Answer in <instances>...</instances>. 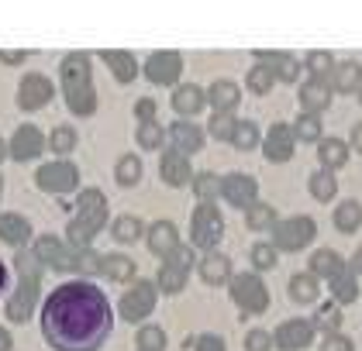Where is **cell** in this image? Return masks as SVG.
<instances>
[{"label":"cell","instance_id":"cell-24","mask_svg":"<svg viewBox=\"0 0 362 351\" xmlns=\"http://www.w3.org/2000/svg\"><path fill=\"white\" fill-rule=\"evenodd\" d=\"M197 272H200V279H204L207 286H224V282L235 275V272H231V258L221 255V251H207V255L200 258Z\"/></svg>","mask_w":362,"mask_h":351},{"label":"cell","instance_id":"cell-11","mask_svg":"<svg viewBox=\"0 0 362 351\" xmlns=\"http://www.w3.org/2000/svg\"><path fill=\"white\" fill-rule=\"evenodd\" d=\"M56 97V86L45 73H28L18 83V107L21 110H42Z\"/></svg>","mask_w":362,"mask_h":351},{"label":"cell","instance_id":"cell-63","mask_svg":"<svg viewBox=\"0 0 362 351\" xmlns=\"http://www.w3.org/2000/svg\"><path fill=\"white\" fill-rule=\"evenodd\" d=\"M359 104H362V90H359Z\"/></svg>","mask_w":362,"mask_h":351},{"label":"cell","instance_id":"cell-14","mask_svg":"<svg viewBox=\"0 0 362 351\" xmlns=\"http://www.w3.org/2000/svg\"><path fill=\"white\" fill-rule=\"evenodd\" d=\"M314 341V324L304 317H290L273 331V348L279 351H304Z\"/></svg>","mask_w":362,"mask_h":351},{"label":"cell","instance_id":"cell-32","mask_svg":"<svg viewBox=\"0 0 362 351\" xmlns=\"http://www.w3.org/2000/svg\"><path fill=\"white\" fill-rule=\"evenodd\" d=\"M100 272H104L111 282H135L139 266H135V258H128V255H104V269Z\"/></svg>","mask_w":362,"mask_h":351},{"label":"cell","instance_id":"cell-20","mask_svg":"<svg viewBox=\"0 0 362 351\" xmlns=\"http://www.w3.org/2000/svg\"><path fill=\"white\" fill-rule=\"evenodd\" d=\"M159 176H163V183H166V186H187V183L194 179L190 159L169 148V152H163V159H159Z\"/></svg>","mask_w":362,"mask_h":351},{"label":"cell","instance_id":"cell-16","mask_svg":"<svg viewBox=\"0 0 362 351\" xmlns=\"http://www.w3.org/2000/svg\"><path fill=\"white\" fill-rule=\"evenodd\" d=\"M255 66L269 69L273 80L279 83H297L300 80V59H293L290 52H266V49H255Z\"/></svg>","mask_w":362,"mask_h":351},{"label":"cell","instance_id":"cell-50","mask_svg":"<svg viewBox=\"0 0 362 351\" xmlns=\"http://www.w3.org/2000/svg\"><path fill=\"white\" fill-rule=\"evenodd\" d=\"M235 124H238V121H235V114H214V117H211V124H207L204 131H207L211 138H218V141H231Z\"/></svg>","mask_w":362,"mask_h":351},{"label":"cell","instance_id":"cell-3","mask_svg":"<svg viewBox=\"0 0 362 351\" xmlns=\"http://www.w3.org/2000/svg\"><path fill=\"white\" fill-rule=\"evenodd\" d=\"M14 269H18V286L7 297V321L25 324L35 314V303H38V293H42V262L35 258V251L18 248Z\"/></svg>","mask_w":362,"mask_h":351},{"label":"cell","instance_id":"cell-45","mask_svg":"<svg viewBox=\"0 0 362 351\" xmlns=\"http://www.w3.org/2000/svg\"><path fill=\"white\" fill-rule=\"evenodd\" d=\"M249 258H252V269L255 272H269V269H276L279 251L269 242H255L252 244V251H249Z\"/></svg>","mask_w":362,"mask_h":351},{"label":"cell","instance_id":"cell-27","mask_svg":"<svg viewBox=\"0 0 362 351\" xmlns=\"http://www.w3.org/2000/svg\"><path fill=\"white\" fill-rule=\"evenodd\" d=\"M100 59H104V66L114 73V80L117 83H132L135 76H139V59H135L132 52H124V49H104Z\"/></svg>","mask_w":362,"mask_h":351},{"label":"cell","instance_id":"cell-6","mask_svg":"<svg viewBox=\"0 0 362 351\" xmlns=\"http://www.w3.org/2000/svg\"><path fill=\"white\" fill-rule=\"evenodd\" d=\"M231 286V299L238 303L242 314H266L269 310V290L259 279V272H238L228 279Z\"/></svg>","mask_w":362,"mask_h":351},{"label":"cell","instance_id":"cell-46","mask_svg":"<svg viewBox=\"0 0 362 351\" xmlns=\"http://www.w3.org/2000/svg\"><path fill=\"white\" fill-rule=\"evenodd\" d=\"M135 141H139L145 152H156V148H163V141H166V128H163L159 121L139 124V131H135Z\"/></svg>","mask_w":362,"mask_h":351},{"label":"cell","instance_id":"cell-15","mask_svg":"<svg viewBox=\"0 0 362 351\" xmlns=\"http://www.w3.org/2000/svg\"><path fill=\"white\" fill-rule=\"evenodd\" d=\"M45 152V135L35 128V124H21L14 138H11V145H7V155L14 159V162H31V159H38Z\"/></svg>","mask_w":362,"mask_h":351},{"label":"cell","instance_id":"cell-47","mask_svg":"<svg viewBox=\"0 0 362 351\" xmlns=\"http://www.w3.org/2000/svg\"><path fill=\"white\" fill-rule=\"evenodd\" d=\"M45 148H52L56 155H69L76 148V131L69 124H59V128H52V135L45 138Z\"/></svg>","mask_w":362,"mask_h":351},{"label":"cell","instance_id":"cell-23","mask_svg":"<svg viewBox=\"0 0 362 351\" xmlns=\"http://www.w3.org/2000/svg\"><path fill=\"white\" fill-rule=\"evenodd\" d=\"M332 93H356L362 90V66L356 59H345V62H334L332 76H328Z\"/></svg>","mask_w":362,"mask_h":351},{"label":"cell","instance_id":"cell-21","mask_svg":"<svg viewBox=\"0 0 362 351\" xmlns=\"http://www.w3.org/2000/svg\"><path fill=\"white\" fill-rule=\"evenodd\" d=\"M145 242H148V251H152V255L166 258L169 251L180 244V231H176L173 220H156V224L145 227Z\"/></svg>","mask_w":362,"mask_h":351},{"label":"cell","instance_id":"cell-29","mask_svg":"<svg viewBox=\"0 0 362 351\" xmlns=\"http://www.w3.org/2000/svg\"><path fill=\"white\" fill-rule=\"evenodd\" d=\"M317 162H321V169H328V172L341 169V165L349 162V145L341 138H321L317 141Z\"/></svg>","mask_w":362,"mask_h":351},{"label":"cell","instance_id":"cell-56","mask_svg":"<svg viewBox=\"0 0 362 351\" xmlns=\"http://www.w3.org/2000/svg\"><path fill=\"white\" fill-rule=\"evenodd\" d=\"M25 59H28V52H0V62H4V66H21Z\"/></svg>","mask_w":362,"mask_h":351},{"label":"cell","instance_id":"cell-60","mask_svg":"<svg viewBox=\"0 0 362 351\" xmlns=\"http://www.w3.org/2000/svg\"><path fill=\"white\" fill-rule=\"evenodd\" d=\"M4 286H7V269H4V262H0V293H4Z\"/></svg>","mask_w":362,"mask_h":351},{"label":"cell","instance_id":"cell-36","mask_svg":"<svg viewBox=\"0 0 362 351\" xmlns=\"http://www.w3.org/2000/svg\"><path fill=\"white\" fill-rule=\"evenodd\" d=\"M290 131H293L297 141L317 145V141L325 138V124H321V117H317V114H297V121L290 124Z\"/></svg>","mask_w":362,"mask_h":351},{"label":"cell","instance_id":"cell-40","mask_svg":"<svg viewBox=\"0 0 362 351\" xmlns=\"http://www.w3.org/2000/svg\"><path fill=\"white\" fill-rule=\"evenodd\" d=\"M231 145H235L238 152H252L255 145H262V131H259V124H255V121H238V124H235V131H231Z\"/></svg>","mask_w":362,"mask_h":351},{"label":"cell","instance_id":"cell-9","mask_svg":"<svg viewBox=\"0 0 362 351\" xmlns=\"http://www.w3.org/2000/svg\"><path fill=\"white\" fill-rule=\"evenodd\" d=\"M156 303H159V290H156V282L135 279V282L124 290L121 303H117V314H121L128 324H139V321H145V317L156 310Z\"/></svg>","mask_w":362,"mask_h":351},{"label":"cell","instance_id":"cell-19","mask_svg":"<svg viewBox=\"0 0 362 351\" xmlns=\"http://www.w3.org/2000/svg\"><path fill=\"white\" fill-rule=\"evenodd\" d=\"M204 107H207V97H204V90H200L197 83H180V86L173 90V110H176L183 121L197 117Z\"/></svg>","mask_w":362,"mask_h":351},{"label":"cell","instance_id":"cell-43","mask_svg":"<svg viewBox=\"0 0 362 351\" xmlns=\"http://www.w3.org/2000/svg\"><path fill=\"white\" fill-rule=\"evenodd\" d=\"M276 220H279L276 210H273L269 203H259V200L245 210V227H249V231H269Z\"/></svg>","mask_w":362,"mask_h":351},{"label":"cell","instance_id":"cell-49","mask_svg":"<svg viewBox=\"0 0 362 351\" xmlns=\"http://www.w3.org/2000/svg\"><path fill=\"white\" fill-rule=\"evenodd\" d=\"M273 83H276L273 80V73H269V69H262V66H252L249 76H245V86H249L255 97H266V93L273 90Z\"/></svg>","mask_w":362,"mask_h":351},{"label":"cell","instance_id":"cell-8","mask_svg":"<svg viewBox=\"0 0 362 351\" xmlns=\"http://www.w3.org/2000/svg\"><path fill=\"white\" fill-rule=\"evenodd\" d=\"M221 234H224V217L218 210V203H197L194 217H190V242H194V248L214 251Z\"/></svg>","mask_w":362,"mask_h":351},{"label":"cell","instance_id":"cell-34","mask_svg":"<svg viewBox=\"0 0 362 351\" xmlns=\"http://www.w3.org/2000/svg\"><path fill=\"white\" fill-rule=\"evenodd\" d=\"M111 234L117 244H135V242H141V234H145V224H141L135 214H121V217H114Z\"/></svg>","mask_w":362,"mask_h":351},{"label":"cell","instance_id":"cell-4","mask_svg":"<svg viewBox=\"0 0 362 351\" xmlns=\"http://www.w3.org/2000/svg\"><path fill=\"white\" fill-rule=\"evenodd\" d=\"M104 224H107V196L100 189H80L76 217L66 227V244L69 248H90V242L100 234Z\"/></svg>","mask_w":362,"mask_h":351},{"label":"cell","instance_id":"cell-51","mask_svg":"<svg viewBox=\"0 0 362 351\" xmlns=\"http://www.w3.org/2000/svg\"><path fill=\"white\" fill-rule=\"evenodd\" d=\"M163 262H169V266H176V269H183V272H190L197 266V251L194 248H187V244H176Z\"/></svg>","mask_w":362,"mask_h":351},{"label":"cell","instance_id":"cell-10","mask_svg":"<svg viewBox=\"0 0 362 351\" xmlns=\"http://www.w3.org/2000/svg\"><path fill=\"white\" fill-rule=\"evenodd\" d=\"M145 80L156 83V86H180L183 76V55L180 52H152L141 66Z\"/></svg>","mask_w":362,"mask_h":351},{"label":"cell","instance_id":"cell-22","mask_svg":"<svg viewBox=\"0 0 362 351\" xmlns=\"http://www.w3.org/2000/svg\"><path fill=\"white\" fill-rule=\"evenodd\" d=\"M204 97L214 107V114H231V110L242 104V90H238V83H231V80H214L211 90H204Z\"/></svg>","mask_w":362,"mask_h":351},{"label":"cell","instance_id":"cell-62","mask_svg":"<svg viewBox=\"0 0 362 351\" xmlns=\"http://www.w3.org/2000/svg\"><path fill=\"white\" fill-rule=\"evenodd\" d=\"M0 193H4V179H0Z\"/></svg>","mask_w":362,"mask_h":351},{"label":"cell","instance_id":"cell-52","mask_svg":"<svg viewBox=\"0 0 362 351\" xmlns=\"http://www.w3.org/2000/svg\"><path fill=\"white\" fill-rule=\"evenodd\" d=\"M245 351H273V334L262 327H252L245 334Z\"/></svg>","mask_w":362,"mask_h":351},{"label":"cell","instance_id":"cell-1","mask_svg":"<svg viewBox=\"0 0 362 351\" xmlns=\"http://www.w3.org/2000/svg\"><path fill=\"white\" fill-rule=\"evenodd\" d=\"M111 327V299L90 279L62 282L42 303V338L56 351H100Z\"/></svg>","mask_w":362,"mask_h":351},{"label":"cell","instance_id":"cell-25","mask_svg":"<svg viewBox=\"0 0 362 351\" xmlns=\"http://www.w3.org/2000/svg\"><path fill=\"white\" fill-rule=\"evenodd\" d=\"M332 107V86L328 83H317V80H307L300 86V114H325Z\"/></svg>","mask_w":362,"mask_h":351},{"label":"cell","instance_id":"cell-30","mask_svg":"<svg viewBox=\"0 0 362 351\" xmlns=\"http://www.w3.org/2000/svg\"><path fill=\"white\" fill-rule=\"evenodd\" d=\"M328 286H332V299L338 303V307H345V303H356V299H359V275L349 269V266L338 272Z\"/></svg>","mask_w":362,"mask_h":351},{"label":"cell","instance_id":"cell-44","mask_svg":"<svg viewBox=\"0 0 362 351\" xmlns=\"http://www.w3.org/2000/svg\"><path fill=\"white\" fill-rule=\"evenodd\" d=\"M100 269H104V255H97L93 248H76V262H73L76 275L90 279V275H100Z\"/></svg>","mask_w":362,"mask_h":351},{"label":"cell","instance_id":"cell-55","mask_svg":"<svg viewBox=\"0 0 362 351\" xmlns=\"http://www.w3.org/2000/svg\"><path fill=\"white\" fill-rule=\"evenodd\" d=\"M194 351H228V348H224V341L218 334H200L194 341Z\"/></svg>","mask_w":362,"mask_h":351},{"label":"cell","instance_id":"cell-53","mask_svg":"<svg viewBox=\"0 0 362 351\" xmlns=\"http://www.w3.org/2000/svg\"><path fill=\"white\" fill-rule=\"evenodd\" d=\"M321 351H356V345H352V338H345V334H325Z\"/></svg>","mask_w":362,"mask_h":351},{"label":"cell","instance_id":"cell-41","mask_svg":"<svg viewBox=\"0 0 362 351\" xmlns=\"http://www.w3.org/2000/svg\"><path fill=\"white\" fill-rule=\"evenodd\" d=\"M156 290H163V293H183L187 290V272L176 269V266H169V262H163V269H159V275H156Z\"/></svg>","mask_w":362,"mask_h":351},{"label":"cell","instance_id":"cell-7","mask_svg":"<svg viewBox=\"0 0 362 351\" xmlns=\"http://www.w3.org/2000/svg\"><path fill=\"white\" fill-rule=\"evenodd\" d=\"M35 186L42 189V193H52V196L76 193L80 189V169L69 162V159L45 162V165H38V172H35Z\"/></svg>","mask_w":362,"mask_h":351},{"label":"cell","instance_id":"cell-18","mask_svg":"<svg viewBox=\"0 0 362 351\" xmlns=\"http://www.w3.org/2000/svg\"><path fill=\"white\" fill-rule=\"evenodd\" d=\"M166 138L169 145H173V152H180V155H194L204 148V128H197L194 121H176V124H169L166 128Z\"/></svg>","mask_w":362,"mask_h":351},{"label":"cell","instance_id":"cell-28","mask_svg":"<svg viewBox=\"0 0 362 351\" xmlns=\"http://www.w3.org/2000/svg\"><path fill=\"white\" fill-rule=\"evenodd\" d=\"M0 242L11 248H25L31 242V224L21 214H0Z\"/></svg>","mask_w":362,"mask_h":351},{"label":"cell","instance_id":"cell-5","mask_svg":"<svg viewBox=\"0 0 362 351\" xmlns=\"http://www.w3.org/2000/svg\"><path fill=\"white\" fill-rule=\"evenodd\" d=\"M269 231H273V242L269 244H273L276 251H304V248H310V242L317 238V224L307 214L283 217Z\"/></svg>","mask_w":362,"mask_h":351},{"label":"cell","instance_id":"cell-12","mask_svg":"<svg viewBox=\"0 0 362 351\" xmlns=\"http://www.w3.org/2000/svg\"><path fill=\"white\" fill-rule=\"evenodd\" d=\"M35 258L49 269H59V272H73V262H76V248H69L66 242H59L56 234H42L35 242Z\"/></svg>","mask_w":362,"mask_h":351},{"label":"cell","instance_id":"cell-17","mask_svg":"<svg viewBox=\"0 0 362 351\" xmlns=\"http://www.w3.org/2000/svg\"><path fill=\"white\" fill-rule=\"evenodd\" d=\"M293 148H297V138L290 131V124H283V121H276L262 138V152H266L269 162H290Z\"/></svg>","mask_w":362,"mask_h":351},{"label":"cell","instance_id":"cell-58","mask_svg":"<svg viewBox=\"0 0 362 351\" xmlns=\"http://www.w3.org/2000/svg\"><path fill=\"white\" fill-rule=\"evenodd\" d=\"M0 351H14V338L7 327H0Z\"/></svg>","mask_w":362,"mask_h":351},{"label":"cell","instance_id":"cell-38","mask_svg":"<svg viewBox=\"0 0 362 351\" xmlns=\"http://www.w3.org/2000/svg\"><path fill=\"white\" fill-rule=\"evenodd\" d=\"M310 324H314V331L338 334V327H341V307H338L334 299H328V303H317V310H314Z\"/></svg>","mask_w":362,"mask_h":351},{"label":"cell","instance_id":"cell-59","mask_svg":"<svg viewBox=\"0 0 362 351\" xmlns=\"http://www.w3.org/2000/svg\"><path fill=\"white\" fill-rule=\"evenodd\" d=\"M349 269H352V272H356V275H359V279H362V244H359V248H356V255H352V262H349Z\"/></svg>","mask_w":362,"mask_h":351},{"label":"cell","instance_id":"cell-54","mask_svg":"<svg viewBox=\"0 0 362 351\" xmlns=\"http://www.w3.org/2000/svg\"><path fill=\"white\" fill-rule=\"evenodd\" d=\"M156 100L152 97H141V100H135V117H139V124H148V121H156Z\"/></svg>","mask_w":362,"mask_h":351},{"label":"cell","instance_id":"cell-31","mask_svg":"<svg viewBox=\"0 0 362 351\" xmlns=\"http://www.w3.org/2000/svg\"><path fill=\"white\" fill-rule=\"evenodd\" d=\"M286 290H290V299L300 303V307H310V303H317V297H321V286H317V279L310 272H297Z\"/></svg>","mask_w":362,"mask_h":351},{"label":"cell","instance_id":"cell-37","mask_svg":"<svg viewBox=\"0 0 362 351\" xmlns=\"http://www.w3.org/2000/svg\"><path fill=\"white\" fill-rule=\"evenodd\" d=\"M307 189H310V196L317 203H328V200L338 196V179H334V172H328V169H317V172H310Z\"/></svg>","mask_w":362,"mask_h":351},{"label":"cell","instance_id":"cell-39","mask_svg":"<svg viewBox=\"0 0 362 351\" xmlns=\"http://www.w3.org/2000/svg\"><path fill=\"white\" fill-rule=\"evenodd\" d=\"M190 189L197 193L200 203H214L221 196V176L218 172H197L194 179H190Z\"/></svg>","mask_w":362,"mask_h":351},{"label":"cell","instance_id":"cell-48","mask_svg":"<svg viewBox=\"0 0 362 351\" xmlns=\"http://www.w3.org/2000/svg\"><path fill=\"white\" fill-rule=\"evenodd\" d=\"M135 341H139V351H166V331L156 324H145L139 327Z\"/></svg>","mask_w":362,"mask_h":351},{"label":"cell","instance_id":"cell-26","mask_svg":"<svg viewBox=\"0 0 362 351\" xmlns=\"http://www.w3.org/2000/svg\"><path fill=\"white\" fill-rule=\"evenodd\" d=\"M341 269H345V258H341L334 248H317V251L310 255V262H307V272H310L317 282H321V279H328V282H332Z\"/></svg>","mask_w":362,"mask_h":351},{"label":"cell","instance_id":"cell-33","mask_svg":"<svg viewBox=\"0 0 362 351\" xmlns=\"http://www.w3.org/2000/svg\"><path fill=\"white\" fill-rule=\"evenodd\" d=\"M334 227L341 231V234H356L362 227V203L359 200H341L338 207H334Z\"/></svg>","mask_w":362,"mask_h":351},{"label":"cell","instance_id":"cell-61","mask_svg":"<svg viewBox=\"0 0 362 351\" xmlns=\"http://www.w3.org/2000/svg\"><path fill=\"white\" fill-rule=\"evenodd\" d=\"M7 159V145H4V138H0V162Z\"/></svg>","mask_w":362,"mask_h":351},{"label":"cell","instance_id":"cell-57","mask_svg":"<svg viewBox=\"0 0 362 351\" xmlns=\"http://www.w3.org/2000/svg\"><path fill=\"white\" fill-rule=\"evenodd\" d=\"M345 145H349V148H356V152L362 155V124H356V128H352V135H349V141H345Z\"/></svg>","mask_w":362,"mask_h":351},{"label":"cell","instance_id":"cell-42","mask_svg":"<svg viewBox=\"0 0 362 351\" xmlns=\"http://www.w3.org/2000/svg\"><path fill=\"white\" fill-rule=\"evenodd\" d=\"M304 69H307V76H310V80L328 83V76H332V69H334L332 52H321V49H317V52H307Z\"/></svg>","mask_w":362,"mask_h":351},{"label":"cell","instance_id":"cell-35","mask_svg":"<svg viewBox=\"0 0 362 351\" xmlns=\"http://www.w3.org/2000/svg\"><path fill=\"white\" fill-rule=\"evenodd\" d=\"M141 176H145V165H141L139 155H121L117 165H114V179H117V186H124V189L139 186Z\"/></svg>","mask_w":362,"mask_h":351},{"label":"cell","instance_id":"cell-2","mask_svg":"<svg viewBox=\"0 0 362 351\" xmlns=\"http://www.w3.org/2000/svg\"><path fill=\"white\" fill-rule=\"evenodd\" d=\"M62 76V97L66 107L76 117H90L97 110V90H93V62L86 52H69L59 66Z\"/></svg>","mask_w":362,"mask_h":351},{"label":"cell","instance_id":"cell-13","mask_svg":"<svg viewBox=\"0 0 362 351\" xmlns=\"http://www.w3.org/2000/svg\"><path fill=\"white\" fill-rule=\"evenodd\" d=\"M221 196L231 207L249 210L252 203L259 200V183H255V176H249V172H228V176H221Z\"/></svg>","mask_w":362,"mask_h":351}]
</instances>
